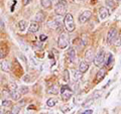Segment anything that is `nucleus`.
<instances>
[{
	"label": "nucleus",
	"instance_id": "f257e3e1",
	"mask_svg": "<svg viewBox=\"0 0 121 114\" xmlns=\"http://www.w3.org/2000/svg\"><path fill=\"white\" fill-rule=\"evenodd\" d=\"M67 6H68V3L65 0H60V1L56 3V6H55V12L56 15L59 16H62L66 13L67 11Z\"/></svg>",
	"mask_w": 121,
	"mask_h": 114
},
{
	"label": "nucleus",
	"instance_id": "f03ea898",
	"mask_svg": "<svg viewBox=\"0 0 121 114\" xmlns=\"http://www.w3.org/2000/svg\"><path fill=\"white\" fill-rule=\"evenodd\" d=\"M64 23H65V26L68 31H74V29L76 27L75 22H74V18L73 15L71 13H67L65 16V19H64Z\"/></svg>",
	"mask_w": 121,
	"mask_h": 114
},
{
	"label": "nucleus",
	"instance_id": "7ed1b4c3",
	"mask_svg": "<svg viewBox=\"0 0 121 114\" xmlns=\"http://www.w3.org/2000/svg\"><path fill=\"white\" fill-rule=\"evenodd\" d=\"M104 60H105V52L103 50H100L98 52V54L95 56V58H94V64L97 67H101L104 64Z\"/></svg>",
	"mask_w": 121,
	"mask_h": 114
},
{
	"label": "nucleus",
	"instance_id": "20e7f679",
	"mask_svg": "<svg viewBox=\"0 0 121 114\" xmlns=\"http://www.w3.org/2000/svg\"><path fill=\"white\" fill-rule=\"evenodd\" d=\"M60 95H62V99L64 101H68L73 96V91L70 90L67 86H64V87H62V89H60Z\"/></svg>",
	"mask_w": 121,
	"mask_h": 114
},
{
	"label": "nucleus",
	"instance_id": "39448f33",
	"mask_svg": "<svg viewBox=\"0 0 121 114\" xmlns=\"http://www.w3.org/2000/svg\"><path fill=\"white\" fill-rule=\"evenodd\" d=\"M48 26L51 29H55V30H62V20L60 19H52L48 22Z\"/></svg>",
	"mask_w": 121,
	"mask_h": 114
},
{
	"label": "nucleus",
	"instance_id": "423d86ee",
	"mask_svg": "<svg viewBox=\"0 0 121 114\" xmlns=\"http://www.w3.org/2000/svg\"><path fill=\"white\" fill-rule=\"evenodd\" d=\"M91 16H92V12H91L90 10L83 11L80 14V16H79V22H80V23H85V22H87L90 19Z\"/></svg>",
	"mask_w": 121,
	"mask_h": 114
},
{
	"label": "nucleus",
	"instance_id": "0eeeda50",
	"mask_svg": "<svg viewBox=\"0 0 121 114\" xmlns=\"http://www.w3.org/2000/svg\"><path fill=\"white\" fill-rule=\"evenodd\" d=\"M69 44V41L67 39V36L65 35H62L59 37V40H58V47L60 50H65V48L68 47Z\"/></svg>",
	"mask_w": 121,
	"mask_h": 114
},
{
	"label": "nucleus",
	"instance_id": "6e6552de",
	"mask_svg": "<svg viewBox=\"0 0 121 114\" xmlns=\"http://www.w3.org/2000/svg\"><path fill=\"white\" fill-rule=\"evenodd\" d=\"M116 36H117V29L116 28H111L107 33V43L112 44L113 41L116 39Z\"/></svg>",
	"mask_w": 121,
	"mask_h": 114
},
{
	"label": "nucleus",
	"instance_id": "1a4fd4ad",
	"mask_svg": "<svg viewBox=\"0 0 121 114\" xmlns=\"http://www.w3.org/2000/svg\"><path fill=\"white\" fill-rule=\"evenodd\" d=\"M108 15H109L108 9L106 8V7H100V9H99V17H100V19L101 20L106 19V18L108 17Z\"/></svg>",
	"mask_w": 121,
	"mask_h": 114
},
{
	"label": "nucleus",
	"instance_id": "9d476101",
	"mask_svg": "<svg viewBox=\"0 0 121 114\" xmlns=\"http://www.w3.org/2000/svg\"><path fill=\"white\" fill-rule=\"evenodd\" d=\"M9 97H10L13 101H17V100H19L20 98H21V93L19 92V91H17V90L10 91V93H9Z\"/></svg>",
	"mask_w": 121,
	"mask_h": 114
},
{
	"label": "nucleus",
	"instance_id": "9b49d317",
	"mask_svg": "<svg viewBox=\"0 0 121 114\" xmlns=\"http://www.w3.org/2000/svg\"><path fill=\"white\" fill-rule=\"evenodd\" d=\"M94 58H95V56H94L93 50H91V48H90V50L86 51V53H85V60H86V62H88V63L93 62Z\"/></svg>",
	"mask_w": 121,
	"mask_h": 114
},
{
	"label": "nucleus",
	"instance_id": "f8f14e48",
	"mask_svg": "<svg viewBox=\"0 0 121 114\" xmlns=\"http://www.w3.org/2000/svg\"><path fill=\"white\" fill-rule=\"evenodd\" d=\"M105 76H106V70L104 69V68H102L101 70L98 71V73H97V75H96V81H97V82L102 81V80L104 79Z\"/></svg>",
	"mask_w": 121,
	"mask_h": 114
},
{
	"label": "nucleus",
	"instance_id": "ddd939ff",
	"mask_svg": "<svg viewBox=\"0 0 121 114\" xmlns=\"http://www.w3.org/2000/svg\"><path fill=\"white\" fill-rule=\"evenodd\" d=\"M39 24L37 23L36 21H35V22H31V23H30L29 27H28V31L33 33V32L39 31Z\"/></svg>",
	"mask_w": 121,
	"mask_h": 114
},
{
	"label": "nucleus",
	"instance_id": "4468645a",
	"mask_svg": "<svg viewBox=\"0 0 121 114\" xmlns=\"http://www.w3.org/2000/svg\"><path fill=\"white\" fill-rule=\"evenodd\" d=\"M88 69H89V64H88V62H82L81 64H80V66H79V71L81 72V73H86L87 71H88Z\"/></svg>",
	"mask_w": 121,
	"mask_h": 114
},
{
	"label": "nucleus",
	"instance_id": "2eb2a0df",
	"mask_svg": "<svg viewBox=\"0 0 121 114\" xmlns=\"http://www.w3.org/2000/svg\"><path fill=\"white\" fill-rule=\"evenodd\" d=\"M68 56H69V60L72 63H76V61H77V56H76V52H75L74 48H71V50L69 51Z\"/></svg>",
	"mask_w": 121,
	"mask_h": 114
},
{
	"label": "nucleus",
	"instance_id": "dca6fc26",
	"mask_svg": "<svg viewBox=\"0 0 121 114\" xmlns=\"http://www.w3.org/2000/svg\"><path fill=\"white\" fill-rule=\"evenodd\" d=\"M52 0H40V5L43 7L44 9H50L52 7Z\"/></svg>",
	"mask_w": 121,
	"mask_h": 114
},
{
	"label": "nucleus",
	"instance_id": "f3484780",
	"mask_svg": "<svg viewBox=\"0 0 121 114\" xmlns=\"http://www.w3.org/2000/svg\"><path fill=\"white\" fill-rule=\"evenodd\" d=\"M104 62H105L106 67H110V66H112L113 62H114V58H113V55H112V54H109L108 57H107V59L104 60Z\"/></svg>",
	"mask_w": 121,
	"mask_h": 114
},
{
	"label": "nucleus",
	"instance_id": "a211bd4d",
	"mask_svg": "<svg viewBox=\"0 0 121 114\" xmlns=\"http://www.w3.org/2000/svg\"><path fill=\"white\" fill-rule=\"evenodd\" d=\"M27 26H28V23H27V21H25V20H20L18 22V28H19L20 31H24V30L27 28Z\"/></svg>",
	"mask_w": 121,
	"mask_h": 114
},
{
	"label": "nucleus",
	"instance_id": "6ab92c4d",
	"mask_svg": "<svg viewBox=\"0 0 121 114\" xmlns=\"http://www.w3.org/2000/svg\"><path fill=\"white\" fill-rule=\"evenodd\" d=\"M0 68H1L2 71L4 72H9L10 71V65L8 62H6V61H3V62L0 64Z\"/></svg>",
	"mask_w": 121,
	"mask_h": 114
},
{
	"label": "nucleus",
	"instance_id": "aec40b11",
	"mask_svg": "<svg viewBox=\"0 0 121 114\" xmlns=\"http://www.w3.org/2000/svg\"><path fill=\"white\" fill-rule=\"evenodd\" d=\"M43 19H44V15H43V13L41 12V11H39V12H37V13L35 14V20L36 22H41V21H43Z\"/></svg>",
	"mask_w": 121,
	"mask_h": 114
},
{
	"label": "nucleus",
	"instance_id": "412c9836",
	"mask_svg": "<svg viewBox=\"0 0 121 114\" xmlns=\"http://www.w3.org/2000/svg\"><path fill=\"white\" fill-rule=\"evenodd\" d=\"M56 103H58V100H56V98H50V99L47 101V105L48 107H54Z\"/></svg>",
	"mask_w": 121,
	"mask_h": 114
},
{
	"label": "nucleus",
	"instance_id": "4be33fe9",
	"mask_svg": "<svg viewBox=\"0 0 121 114\" xmlns=\"http://www.w3.org/2000/svg\"><path fill=\"white\" fill-rule=\"evenodd\" d=\"M105 4L111 9H115V1L114 0H105Z\"/></svg>",
	"mask_w": 121,
	"mask_h": 114
},
{
	"label": "nucleus",
	"instance_id": "5701e85b",
	"mask_svg": "<svg viewBox=\"0 0 121 114\" xmlns=\"http://www.w3.org/2000/svg\"><path fill=\"white\" fill-rule=\"evenodd\" d=\"M74 79H75V81H79V80H81L82 77H83V73H81L80 71H75L74 72Z\"/></svg>",
	"mask_w": 121,
	"mask_h": 114
},
{
	"label": "nucleus",
	"instance_id": "b1692460",
	"mask_svg": "<svg viewBox=\"0 0 121 114\" xmlns=\"http://www.w3.org/2000/svg\"><path fill=\"white\" fill-rule=\"evenodd\" d=\"M48 92L50 93V94H54V95H56V94H58V93H59V88H58L56 86H52L51 88H48Z\"/></svg>",
	"mask_w": 121,
	"mask_h": 114
},
{
	"label": "nucleus",
	"instance_id": "393cba45",
	"mask_svg": "<svg viewBox=\"0 0 121 114\" xmlns=\"http://www.w3.org/2000/svg\"><path fill=\"white\" fill-rule=\"evenodd\" d=\"M7 55V48L6 47H1L0 48V59H3Z\"/></svg>",
	"mask_w": 121,
	"mask_h": 114
},
{
	"label": "nucleus",
	"instance_id": "a878e982",
	"mask_svg": "<svg viewBox=\"0 0 121 114\" xmlns=\"http://www.w3.org/2000/svg\"><path fill=\"white\" fill-rule=\"evenodd\" d=\"M102 94H103V92H102L101 90H96L93 92V99H98V98H100L102 96Z\"/></svg>",
	"mask_w": 121,
	"mask_h": 114
},
{
	"label": "nucleus",
	"instance_id": "bb28decb",
	"mask_svg": "<svg viewBox=\"0 0 121 114\" xmlns=\"http://www.w3.org/2000/svg\"><path fill=\"white\" fill-rule=\"evenodd\" d=\"M9 89H10V91L17 90V85H16V83H14V82H10V83H9Z\"/></svg>",
	"mask_w": 121,
	"mask_h": 114
},
{
	"label": "nucleus",
	"instance_id": "cd10ccee",
	"mask_svg": "<svg viewBox=\"0 0 121 114\" xmlns=\"http://www.w3.org/2000/svg\"><path fill=\"white\" fill-rule=\"evenodd\" d=\"M11 104H12V102L10 100H3L2 101V106H4V107H9V106H11Z\"/></svg>",
	"mask_w": 121,
	"mask_h": 114
},
{
	"label": "nucleus",
	"instance_id": "c85d7f7f",
	"mask_svg": "<svg viewBox=\"0 0 121 114\" xmlns=\"http://www.w3.org/2000/svg\"><path fill=\"white\" fill-rule=\"evenodd\" d=\"M19 92L21 93V95L22 94H26L28 92V88L27 87H24V86H22V87H20V89H19Z\"/></svg>",
	"mask_w": 121,
	"mask_h": 114
},
{
	"label": "nucleus",
	"instance_id": "c756f323",
	"mask_svg": "<svg viewBox=\"0 0 121 114\" xmlns=\"http://www.w3.org/2000/svg\"><path fill=\"white\" fill-rule=\"evenodd\" d=\"M93 101H94V99H90V100H88V101H86V102H84L83 106H84V107H89V106L92 105Z\"/></svg>",
	"mask_w": 121,
	"mask_h": 114
},
{
	"label": "nucleus",
	"instance_id": "7c9ffc66",
	"mask_svg": "<svg viewBox=\"0 0 121 114\" xmlns=\"http://www.w3.org/2000/svg\"><path fill=\"white\" fill-rule=\"evenodd\" d=\"M33 47H35V48H43V43H39V41H35V43H33Z\"/></svg>",
	"mask_w": 121,
	"mask_h": 114
},
{
	"label": "nucleus",
	"instance_id": "2f4dec72",
	"mask_svg": "<svg viewBox=\"0 0 121 114\" xmlns=\"http://www.w3.org/2000/svg\"><path fill=\"white\" fill-rule=\"evenodd\" d=\"M20 110H21V108H20V106H17V107H15V108H13L12 109V111H11V113H19L20 112Z\"/></svg>",
	"mask_w": 121,
	"mask_h": 114
},
{
	"label": "nucleus",
	"instance_id": "473e14b6",
	"mask_svg": "<svg viewBox=\"0 0 121 114\" xmlns=\"http://www.w3.org/2000/svg\"><path fill=\"white\" fill-rule=\"evenodd\" d=\"M115 45L116 47H120L121 45V35L117 37V39L115 40Z\"/></svg>",
	"mask_w": 121,
	"mask_h": 114
},
{
	"label": "nucleus",
	"instance_id": "72a5a7b5",
	"mask_svg": "<svg viewBox=\"0 0 121 114\" xmlns=\"http://www.w3.org/2000/svg\"><path fill=\"white\" fill-rule=\"evenodd\" d=\"M69 78H70L69 72H68V71H65V75H64V80H65V81H69Z\"/></svg>",
	"mask_w": 121,
	"mask_h": 114
},
{
	"label": "nucleus",
	"instance_id": "f704fd0d",
	"mask_svg": "<svg viewBox=\"0 0 121 114\" xmlns=\"http://www.w3.org/2000/svg\"><path fill=\"white\" fill-rule=\"evenodd\" d=\"M39 39H40L41 43H43V41H45V40L48 39V35H41L39 36Z\"/></svg>",
	"mask_w": 121,
	"mask_h": 114
},
{
	"label": "nucleus",
	"instance_id": "c9c22d12",
	"mask_svg": "<svg viewBox=\"0 0 121 114\" xmlns=\"http://www.w3.org/2000/svg\"><path fill=\"white\" fill-rule=\"evenodd\" d=\"M23 81L26 82V83H29L30 82V77H29L28 75H25L24 77H23Z\"/></svg>",
	"mask_w": 121,
	"mask_h": 114
},
{
	"label": "nucleus",
	"instance_id": "e433bc0d",
	"mask_svg": "<svg viewBox=\"0 0 121 114\" xmlns=\"http://www.w3.org/2000/svg\"><path fill=\"white\" fill-rule=\"evenodd\" d=\"M3 29H4V23H3V21L0 19V31H2Z\"/></svg>",
	"mask_w": 121,
	"mask_h": 114
},
{
	"label": "nucleus",
	"instance_id": "4c0bfd02",
	"mask_svg": "<svg viewBox=\"0 0 121 114\" xmlns=\"http://www.w3.org/2000/svg\"><path fill=\"white\" fill-rule=\"evenodd\" d=\"M2 113H7V111H6V109H5L4 106H2V107L0 108V114H2Z\"/></svg>",
	"mask_w": 121,
	"mask_h": 114
},
{
	"label": "nucleus",
	"instance_id": "58836bf2",
	"mask_svg": "<svg viewBox=\"0 0 121 114\" xmlns=\"http://www.w3.org/2000/svg\"><path fill=\"white\" fill-rule=\"evenodd\" d=\"M83 113H85V114H91V113H93V110H90V109H88V110H85Z\"/></svg>",
	"mask_w": 121,
	"mask_h": 114
},
{
	"label": "nucleus",
	"instance_id": "ea45409f",
	"mask_svg": "<svg viewBox=\"0 0 121 114\" xmlns=\"http://www.w3.org/2000/svg\"><path fill=\"white\" fill-rule=\"evenodd\" d=\"M19 58H20V59H21L22 61H23L24 63H26V59H25L24 57H23V55H19Z\"/></svg>",
	"mask_w": 121,
	"mask_h": 114
},
{
	"label": "nucleus",
	"instance_id": "a19ab883",
	"mask_svg": "<svg viewBox=\"0 0 121 114\" xmlns=\"http://www.w3.org/2000/svg\"><path fill=\"white\" fill-rule=\"evenodd\" d=\"M30 1H31V0H23V4L24 5H27Z\"/></svg>",
	"mask_w": 121,
	"mask_h": 114
},
{
	"label": "nucleus",
	"instance_id": "79ce46f5",
	"mask_svg": "<svg viewBox=\"0 0 121 114\" xmlns=\"http://www.w3.org/2000/svg\"><path fill=\"white\" fill-rule=\"evenodd\" d=\"M77 2H87L88 0H76Z\"/></svg>",
	"mask_w": 121,
	"mask_h": 114
},
{
	"label": "nucleus",
	"instance_id": "37998d69",
	"mask_svg": "<svg viewBox=\"0 0 121 114\" xmlns=\"http://www.w3.org/2000/svg\"><path fill=\"white\" fill-rule=\"evenodd\" d=\"M2 84V78H1V76H0V85Z\"/></svg>",
	"mask_w": 121,
	"mask_h": 114
},
{
	"label": "nucleus",
	"instance_id": "c03bdc74",
	"mask_svg": "<svg viewBox=\"0 0 121 114\" xmlns=\"http://www.w3.org/2000/svg\"><path fill=\"white\" fill-rule=\"evenodd\" d=\"M117 1H121V0H117Z\"/></svg>",
	"mask_w": 121,
	"mask_h": 114
}]
</instances>
